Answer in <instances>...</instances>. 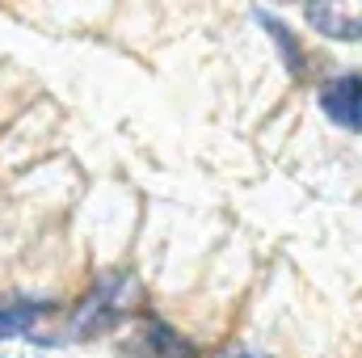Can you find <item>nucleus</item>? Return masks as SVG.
<instances>
[{
    "instance_id": "nucleus-1",
    "label": "nucleus",
    "mask_w": 362,
    "mask_h": 358,
    "mask_svg": "<svg viewBox=\"0 0 362 358\" xmlns=\"http://www.w3.org/2000/svg\"><path fill=\"white\" fill-rule=\"evenodd\" d=\"M144 299V287L131 270H105L89 287V295L72 308V337H101L118 329Z\"/></svg>"
},
{
    "instance_id": "nucleus-6",
    "label": "nucleus",
    "mask_w": 362,
    "mask_h": 358,
    "mask_svg": "<svg viewBox=\"0 0 362 358\" xmlns=\"http://www.w3.org/2000/svg\"><path fill=\"white\" fill-rule=\"evenodd\" d=\"M257 21L270 30V38H274V47L282 51V68L291 72V76H303V51H299V42H295V34L274 17V13H266V8H257Z\"/></svg>"
},
{
    "instance_id": "nucleus-3",
    "label": "nucleus",
    "mask_w": 362,
    "mask_h": 358,
    "mask_svg": "<svg viewBox=\"0 0 362 358\" xmlns=\"http://www.w3.org/2000/svg\"><path fill=\"white\" fill-rule=\"evenodd\" d=\"M320 110H325L337 127L362 131V76L358 72H346V76L325 81V89H320Z\"/></svg>"
},
{
    "instance_id": "nucleus-2",
    "label": "nucleus",
    "mask_w": 362,
    "mask_h": 358,
    "mask_svg": "<svg viewBox=\"0 0 362 358\" xmlns=\"http://www.w3.org/2000/svg\"><path fill=\"white\" fill-rule=\"evenodd\" d=\"M308 25L333 42H362V0H350V4H308L303 8Z\"/></svg>"
},
{
    "instance_id": "nucleus-7",
    "label": "nucleus",
    "mask_w": 362,
    "mask_h": 358,
    "mask_svg": "<svg viewBox=\"0 0 362 358\" xmlns=\"http://www.w3.org/2000/svg\"><path fill=\"white\" fill-rule=\"evenodd\" d=\"M219 358H270V354H257V350H245V346H236V350H228V354Z\"/></svg>"
},
{
    "instance_id": "nucleus-4",
    "label": "nucleus",
    "mask_w": 362,
    "mask_h": 358,
    "mask_svg": "<svg viewBox=\"0 0 362 358\" xmlns=\"http://www.w3.org/2000/svg\"><path fill=\"white\" fill-rule=\"evenodd\" d=\"M131 354L135 358H198V346L189 337H181L173 325L165 321H144L131 337Z\"/></svg>"
},
{
    "instance_id": "nucleus-5",
    "label": "nucleus",
    "mask_w": 362,
    "mask_h": 358,
    "mask_svg": "<svg viewBox=\"0 0 362 358\" xmlns=\"http://www.w3.org/2000/svg\"><path fill=\"white\" fill-rule=\"evenodd\" d=\"M51 312V304L38 299H21V304H0V342L4 337H25L42 316Z\"/></svg>"
}]
</instances>
